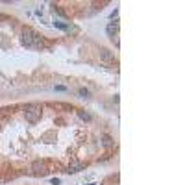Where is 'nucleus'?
<instances>
[{
	"label": "nucleus",
	"mask_w": 185,
	"mask_h": 185,
	"mask_svg": "<svg viewBox=\"0 0 185 185\" xmlns=\"http://www.w3.org/2000/svg\"><path fill=\"white\" fill-rule=\"evenodd\" d=\"M34 107H35L34 104H30V106H26V111H24V118L30 124H35L41 121V111H34Z\"/></svg>",
	"instance_id": "obj_1"
},
{
	"label": "nucleus",
	"mask_w": 185,
	"mask_h": 185,
	"mask_svg": "<svg viewBox=\"0 0 185 185\" xmlns=\"http://www.w3.org/2000/svg\"><path fill=\"white\" fill-rule=\"evenodd\" d=\"M20 37H22V45H24L26 48H31V41H34V37H35V31L26 26V28L22 30V35H20Z\"/></svg>",
	"instance_id": "obj_2"
},
{
	"label": "nucleus",
	"mask_w": 185,
	"mask_h": 185,
	"mask_svg": "<svg viewBox=\"0 0 185 185\" xmlns=\"http://www.w3.org/2000/svg\"><path fill=\"white\" fill-rule=\"evenodd\" d=\"M31 48H35V50H46V48H50V43H46L39 34H35L34 41H31Z\"/></svg>",
	"instance_id": "obj_3"
},
{
	"label": "nucleus",
	"mask_w": 185,
	"mask_h": 185,
	"mask_svg": "<svg viewBox=\"0 0 185 185\" xmlns=\"http://www.w3.org/2000/svg\"><path fill=\"white\" fill-rule=\"evenodd\" d=\"M83 169H85V163L72 159V161L69 163V167L65 169V172H67V174H76V172H80V170H83Z\"/></svg>",
	"instance_id": "obj_4"
},
{
	"label": "nucleus",
	"mask_w": 185,
	"mask_h": 185,
	"mask_svg": "<svg viewBox=\"0 0 185 185\" xmlns=\"http://www.w3.org/2000/svg\"><path fill=\"white\" fill-rule=\"evenodd\" d=\"M31 170H34L35 174H46L48 172V167H46V163L45 161H34L31 163Z\"/></svg>",
	"instance_id": "obj_5"
},
{
	"label": "nucleus",
	"mask_w": 185,
	"mask_h": 185,
	"mask_svg": "<svg viewBox=\"0 0 185 185\" xmlns=\"http://www.w3.org/2000/svg\"><path fill=\"white\" fill-rule=\"evenodd\" d=\"M117 30H118L117 22H109V24H107V28H106V31H107V35H109L111 39H115V34H117Z\"/></svg>",
	"instance_id": "obj_6"
},
{
	"label": "nucleus",
	"mask_w": 185,
	"mask_h": 185,
	"mask_svg": "<svg viewBox=\"0 0 185 185\" xmlns=\"http://www.w3.org/2000/svg\"><path fill=\"white\" fill-rule=\"evenodd\" d=\"M102 145H104L106 148H111V146L115 145V141H113L109 135H104V137H102Z\"/></svg>",
	"instance_id": "obj_7"
},
{
	"label": "nucleus",
	"mask_w": 185,
	"mask_h": 185,
	"mask_svg": "<svg viewBox=\"0 0 185 185\" xmlns=\"http://www.w3.org/2000/svg\"><path fill=\"white\" fill-rule=\"evenodd\" d=\"M100 58H102L104 61H113V59H115V56H113V54H109V52H107V50L100 52Z\"/></svg>",
	"instance_id": "obj_8"
},
{
	"label": "nucleus",
	"mask_w": 185,
	"mask_h": 185,
	"mask_svg": "<svg viewBox=\"0 0 185 185\" xmlns=\"http://www.w3.org/2000/svg\"><path fill=\"white\" fill-rule=\"evenodd\" d=\"M78 115H80V118H83L85 122H91V121H93V117H91L89 113H85V111H80Z\"/></svg>",
	"instance_id": "obj_9"
},
{
	"label": "nucleus",
	"mask_w": 185,
	"mask_h": 185,
	"mask_svg": "<svg viewBox=\"0 0 185 185\" xmlns=\"http://www.w3.org/2000/svg\"><path fill=\"white\" fill-rule=\"evenodd\" d=\"M54 26H58L59 30H65V31H69V28H70L69 24H63V22H58V20H56V22H54Z\"/></svg>",
	"instance_id": "obj_10"
},
{
	"label": "nucleus",
	"mask_w": 185,
	"mask_h": 185,
	"mask_svg": "<svg viewBox=\"0 0 185 185\" xmlns=\"http://www.w3.org/2000/svg\"><path fill=\"white\" fill-rule=\"evenodd\" d=\"M80 94L82 96H89V91H87V89H80Z\"/></svg>",
	"instance_id": "obj_11"
},
{
	"label": "nucleus",
	"mask_w": 185,
	"mask_h": 185,
	"mask_svg": "<svg viewBox=\"0 0 185 185\" xmlns=\"http://www.w3.org/2000/svg\"><path fill=\"white\" fill-rule=\"evenodd\" d=\"M61 181H59V178H52V185H59Z\"/></svg>",
	"instance_id": "obj_12"
},
{
	"label": "nucleus",
	"mask_w": 185,
	"mask_h": 185,
	"mask_svg": "<svg viewBox=\"0 0 185 185\" xmlns=\"http://www.w3.org/2000/svg\"><path fill=\"white\" fill-rule=\"evenodd\" d=\"M56 91H67V87H63V85H56Z\"/></svg>",
	"instance_id": "obj_13"
},
{
	"label": "nucleus",
	"mask_w": 185,
	"mask_h": 185,
	"mask_svg": "<svg viewBox=\"0 0 185 185\" xmlns=\"http://www.w3.org/2000/svg\"><path fill=\"white\" fill-rule=\"evenodd\" d=\"M87 185H96V183H87Z\"/></svg>",
	"instance_id": "obj_14"
}]
</instances>
